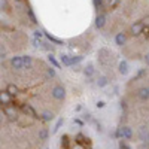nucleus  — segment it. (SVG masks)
<instances>
[{
    "mask_svg": "<svg viewBox=\"0 0 149 149\" xmlns=\"http://www.w3.org/2000/svg\"><path fill=\"white\" fill-rule=\"evenodd\" d=\"M118 72H119L121 74H127V73L130 72L128 63H127L125 60H122V61H119V64H118Z\"/></svg>",
    "mask_w": 149,
    "mask_h": 149,
    "instance_id": "nucleus-4",
    "label": "nucleus"
},
{
    "mask_svg": "<svg viewBox=\"0 0 149 149\" xmlns=\"http://www.w3.org/2000/svg\"><path fill=\"white\" fill-rule=\"evenodd\" d=\"M84 74H85V76H88V78H91L94 74V66L93 64H86L84 67Z\"/></svg>",
    "mask_w": 149,
    "mask_h": 149,
    "instance_id": "nucleus-11",
    "label": "nucleus"
},
{
    "mask_svg": "<svg viewBox=\"0 0 149 149\" xmlns=\"http://www.w3.org/2000/svg\"><path fill=\"white\" fill-rule=\"evenodd\" d=\"M60 58H61V63H63L64 66H72V57H69V55H61Z\"/></svg>",
    "mask_w": 149,
    "mask_h": 149,
    "instance_id": "nucleus-16",
    "label": "nucleus"
},
{
    "mask_svg": "<svg viewBox=\"0 0 149 149\" xmlns=\"http://www.w3.org/2000/svg\"><path fill=\"white\" fill-rule=\"evenodd\" d=\"M48 76H51V78H54L55 76V70L51 67V69H48Z\"/></svg>",
    "mask_w": 149,
    "mask_h": 149,
    "instance_id": "nucleus-25",
    "label": "nucleus"
},
{
    "mask_svg": "<svg viewBox=\"0 0 149 149\" xmlns=\"http://www.w3.org/2000/svg\"><path fill=\"white\" fill-rule=\"evenodd\" d=\"M22 60H24V67L26 69H31L33 66V60L30 55H22Z\"/></svg>",
    "mask_w": 149,
    "mask_h": 149,
    "instance_id": "nucleus-14",
    "label": "nucleus"
},
{
    "mask_svg": "<svg viewBox=\"0 0 149 149\" xmlns=\"http://www.w3.org/2000/svg\"><path fill=\"white\" fill-rule=\"evenodd\" d=\"M145 63L149 66V51H148V52H146V55H145Z\"/></svg>",
    "mask_w": 149,
    "mask_h": 149,
    "instance_id": "nucleus-31",
    "label": "nucleus"
},
{
    "mask_svg": "<svg viewBox=\"0 0 149 149\" xmlns=\"http://www.w3.org/2000/svg\"><path fill=\"white\" fill-rule=\"evenodd\" d=\"M146 140H148V143H149V133H148V139H146Z\"/></svg>",
    "mask_w": 149,
    "mask_h": 149,
    "instance_id": "nucleus-33",
    "label": "nucleus"
},
{
    "mask_svg": "<svg viewBox=\"0 0 149 149\" xmlns=\"http://www.w3.org/2000/svg\"><path fill=\"white\" fill-rule=\"evenodd\" d=\"M43 33H45V36L48 37V40H51V42H54V43H57V45H63V40H61V39L52 36L51 33H46V31H43Z\"/></svg>",
    "mask_w": 149,
    "mask_h": 149,
    "instance_id": "nucleus-13",
    "label": "nucleus"
},
{
    "mask_svg": "<svg viewBox=\"0 0 149 149\" xmlns=\"http://www.w3.org/2000/svg\"><path fill=\"white\" fill-rule=\"evenodd\" d=\"M104 24H106V15H103V14L97 15V18H95V27L97 29H103Z\"/></svg>",
    "mask_w": 149,
    "mask_h": 149,
    "instance_id": "nucleus-9",
    "label": "nucleus"
},
{
    "mask_svg": "<svg viewBox=\"0 0 149 149\" xmlns=\"http://www.w3.org/2000/svg\"><path fill=\"white\" fill-rule=\"evenodd\" d=\"M0 102H2L3 104H9L10 102V94L8 91H3L2 94H0Z\"/></svg>",
    "mask_w": 149,
    "mask_h": 149,
    "instance_id": "nucleus-12",
    "label": "nucleus"
},
{
    "mask_svg": "<svg viewBox=\"0 0 149 149\" xmlns=\"http://www.w3.org/2000/svg\"><path fill=\"white\" fill-rule=\"evenodd\" d=\"M22 110H24V113H27V115L31 116V118H39V116H37V113H36V110H34L30 104H24V106H22Z\"/></svg>",
    "mask_w": 149,
    "mask_h": 149,
    "instance_id": "nucleus-7",
    "label": "nucleus"
},
{
    "mask_svg": "<svg viewBox=\"0 0 149 149\" xmlns=\"http://www.w3.org/2000/svg\"><path fill=\"white\" fill-rule=\"evenodd\" d=\"M137 97L140 98V100H148V98H149V86H148V88H146V86H142V88H139Z\"/></svg>",
    "mask_w": 149,
    "mask_h": 149,
    "instance_id": "nucleus-5",
    "label": "nucleus"
},
{
    "mask_svg": "<svg viewBox=\"0 0 149 149\" xmlns=\"http://www.w3.org/2000/svg\"><path fill=\"white\" fill-rule=\"evenodd\" d=\"M119 134L122 136L124 139H131V137H133V130H131L130 127H122V128L119 130Z\"/></svg>",
    "mask_w": 149,
    "mask_h": 149,
    "instance_id": "nucleus-8",
    "label": "nucleus"
},
{
    "mask_svg": "<svg viewBox=\"0 0 149 149\" xmlns=\"http://www.w3.org/2000/svg\"><path fill=\"white\" fill-rule=\"evenodd\" d=\"M0 55H2L0 58H2V60H5V49H3V48H2V54H0Z\"/></svg>",
    "mask_w": 149,
    "mask_h": 149,
    "instance_id": "nucleus-32",
    "label": "nucleus"
},
{
    "mask_svg": "<svg viewBox=\"0 0 149 149\" xmlns=\"http://www.w3.org/2000/svg\"><path fill=\"white\" fill-rule=\"evenodd\" d=\"M51 95L55 98V100H64L66 98V88L63 85H55L51 90Z\"/></svg>",
    "mask_w": 149,
    "mask_h": 149,
    "instance_id": "nucleus-1",
    "label": "nucleus"
},
{
    "mask_svg": "<svg viewBox=\"0 0 149 149\" xmlns=\"http://www.w3.org/2000/svg\"><path fill=\"white\" fill-rule=\"evenodd\" d=\"M10 64H12V67H14V69L21 70V69H24V60H22V57L15 55V57H12V60H10Z\"/></svg>",
    "mask_w": 149,
    "mask_h": 149,
    "instance_id": "nucleus-3",
    "label": "nucleus"
},
{
    "mask_svg": "<svg viewBox=\"0 0 149 149\" xmlns=\"http://www.w3.org/2000/svg\"><path fill=\"white\" fill-rule=\"evenodd\" d=\"M148 133H149V131H146V128H145V127H142V128H140V137H142L143 140H146V139H148Z\"/></svg>",
    "mask_w": 149,
    "mask_h": 149,
    "instance_id": "nucleus-21",
    "label": "nucleus"
},
{
    "mask_svg": "<svg viewBox=\"0 0 149 149\" xmlns=\"http://www.w3.org/2000/svg\"><path fill=\"white\" fill-rule=\"evenodd\" d=\"M63 122H64V119H63V118H60V119L57 121V124H55V125H54V128H52V134H55V133L60 130V127L63 125Z\"/></svg>",
    "mask_w": 149,
    "mask_h": 149,
    "instance_id": "nucleus-19",
    "label": "nucleus"
},
{
    "mask_svg": "<svg viewBox=\"0 0 149 149\" xmlns=\"http://www.w3.org/2000/svg\"><path fill=\"white\" fill-rule=\"evenodd\" d=\"M125 42H127V36H125V33H118V34L115 36V43H116L118 46L125 45Z\"/></svg>",
    "mask_w": 149,
    "mask_h": 149,
    "instance_id": "nucleus-6",
    "label": "nucleus"
},
{
    "mask_svg": "<svg viewBox=\"0 0 149 149\" xmlns=\"http://www.w3.org/2000/svg\"><path fill=\"white\" fill-rule=\"evenodd\" d=\"M6 91H8L10 95H17V94L19 93L18 86H17V85H14V84H9V85L6 86Z\"/></svg>",
    "mask_w": 149,
    "mask_h": 149,
    "instance_id": "nucleus-10",
    "label": "nucleus"
},
{
    "mask_svg": "<svg viewBox=\"0 0 149 149\" xmlns=\"http://www.w3.org/2000/svg\"><path fill=\"white\" fill-rule=\"evenodd\" d=\"M3 112H5V113H6L8 116H10V118L17 115V110H15V109H12V107H5V109H3Z\"/></svg>",
    "mask_w": 149,
    "mask_h": 149,
    "instance_id": "nucleus-18",
    "label": "nucleus"
},
{
    "mask_svg": "<svg viewBox=\"0 0 149 149\" xmlns=\"http://www.w3.org/2000/svg\"><path fill=\"white\" fill-rule=\"evenodd\" d=\"M18 2H19V0H18Z\"/></svg>",
    "mask_w": 149,
    "mask_h": 149,
    "instance_id": "nucleus-34",
    "label": "nucleus"
},
{
    "mask_svg": "<svg viewBox=\"0 0 149 149\" xmlns=\"http://www.w3.org/2000/svg\"><path fill=\"white\" fill-rule=\"evenodd\" d=\"M48 61H49V63H51V64H52V66H54L55 69H58V67H60L58 61H57V60L54 58V55H51V54H49V55H48Z\"/></svg>",
    "mask_w": 149,
    "mask_h": 149,
    "instance_id": "nucleus-20",
    "label": "nucleus"
},
{
    "mask_svg": "<svg viewBox=\"0 0 149 149\" xmlns=\"http://www.w3.org/2000/svg\"><path fill=\"white\" fill-rule=\"evenodd\" d=\"M42 36H43V33H42V31H39V30H36V31H34V37H36V39H37V37L40 39Z\"/></svg>",
    "mask_w": 149,
    "mask_h": 149,
    "instance_id": "nucleus-27",
    "label": "nucleus"
},
{
    "mask_svg": "<svg viewBox=\"0 0 149 149\" xmlns=\"http://www.w3.org/2000/svg\"><path fill=\"white\" fill-rule=\"evenodd\" d=\"M119 149H131V148H130L128 145H125V143H121V145H119Z\"/></svg>",
    "mask_w": 149,
    "mask_h": 149,
    "instance_id": "nucleus-29",
    "label": "nucleus"
},
{
    "mask_svg": "<svg viewBox=\"0 0 149 149\" xmlns=\"http://www.w3.org/2000/svg\"><path fill=\"white\" fill-rule=\"evenodd\" d=\"M130 30H131V34H133V36H139V34H142L143 30H145V22H143V21L134 22Z\"/></svg>",
    "mask_w": 149,
    "mask_h": 149,
    "instance_id": "nucleus-2",
    "label": "nucleus"
},
{
    "mask_svg": "<svg viewBox=\"0 0 149 149\" xmlns=\"http://www.w3.org/2000/svg\"><path fill=\"white\" fill-rule=\"evenodd\" d=\"M42 119L43 121H52L54 119V113H52V112H43V113H42Z\"/></svg>",
    "mask_w": 149,
    "mask_h": 149,
    "instance_id": "nucleus-17",
    "label": "nucleus"
},
{
    "mask_svg": "<svg viewBox=\"0 0 149 149\" xmlns=\"http://www.w3.org/2000/svg\"><path fill=\"white\" fill-rule=\"evenodd\" d=\"M0 5H2V9L6 10L8 9V3H6V0H0Z\"/></svg>",
    "mask_w": 149,
    "mask_h": 149,
    "instance_id": "nucleus-26",
    "label": "nucleus"
},
{
    "mask_svg": "<svg viewBox=\"0 0 149 149\" xmlns=\"http://www.w3.org/2000/svg\"><path fill=\"white\" fill-rule=\"evenodd\" d=\"M82 60V57H72V64H76Z\"/></svg>",
    "mask_w": 149,
    "mask_h": 149,
    "instance_id": "nucleus-24",
    "label": "nucleus"
},
{
    "mask_svg": "<svg viewBox=\"0 0 149 149\" xmlns=\"http://www.w3.org/2000/svg\"><path fill=\"white\" fill-rule=\"evenodd\" d=\"M29 17L31 18V21H33V22H37V21H36V18H34V15H33V12H31V10H29Z\"/></svg>",
    "mask_w": 149,
    "mask_h": 149,
    "instance_id": "nucleus-30",
    "label": "nucleus"
},
{
    "mask_svg": "<svg viewBox=\"0 0 149 149\" xmlns=\"http://www.w3.org/2000/svg\"><path fill=\"white\" fill-rule=\"evenodd\" d=\"M104 104H106V103H104V102H102V100H100V102H97V104H95V106H97V107H98V109H102V107H104Z\"/></svg>",
    "mask_w": 149,
    "mask_h": 149,
    "instance_id": "nucleus-28",
    "label": "nucleus"
},
{
    "mask_svg": "<svg viewBox=\"0 0 149 149\" xmlns=\"http://www.w3.org/2000/svg\"><path fill=\"white\" fill-rule=\"evenodd\" d=\"M46 149H48V148H46Z\"/></svg>",
    "mask_w": 149,
    "mask_h": 149,
    "instance_id": "nucleus-35",
    "label": "nucleus"
},
{
    "mask_svg": "<svg viewBox=\"0 0 149 149\" xmlns=\"http://www.w3.org/2000/svg\"><path fill=\"white\" fill-rule=\"evenodd\" d=\"M107 85V78L106 76H98L97 79V86H100V88H103V86Z\"/></svg>",
    "mask_w": 149,
    "mask_h": 149,
    "instance_id": "nucleus-15",
    "label": "nucleus"
},
{
    "mask_svg": "<svg viewBox=\"0 0 149 149\" xmlns=\"http://www.w3.org/2000/svg\"><path fill=\"white\" fill-rule=\"evenodd\" d=\"M48 134H49V133H48V130H42V131L39 133V137H40L42 140H45V139L48 137Z\"/></svg>",
    "mask_w": 149,
    "mask_h": 149,
    "instance_id": "nucleus-22",
    "label": "nucleus"
},
{
    "mask_svg": "<svg viewBox=\"0 0 149 149\" xmlns=\"http://www.w3.org/2000/svg\"><path fill=\"white\" fill-rule=\"evenodd\" d=\"M94 2V6L98 9V8H102V5H103V0H93Z\"/></svg>",
    "mask_w": 149,
    "mask_h": 149,
    "instance_id": "nucleus-23",
    "label": "nucleus"
}]
</instances>
